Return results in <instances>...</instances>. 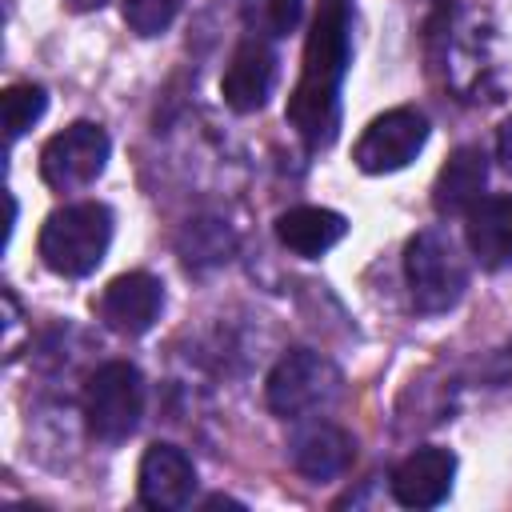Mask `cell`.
Listing matches in <instances>:
<instances>
[{
    "label": "cell",
    "mask_w": 512,
    "mask_h": 512,
    "mask_svg": "<svg viewBox=\"0 0 512 512\" xmlns=\"http://www.w3.org/2000/svg\"><path fill=\"white\" fill-rule=\"evenodd\" d=\"M404 280L416 312H448L460 304L468 288V264L452 236L440 228H424L404 248Z\"/></svg>",
    "instance_id": "3"
},
{
    "label": "cell",
    "mask_w": 512,
    "mask_h": 512,
    "mask_svg": "<svg viewBox=\"0 0 512 512\" xmlns=\"http://www.w3.org/2000/svg\"><path fill=\"white\" fill-rule=\"evenodd\" d=\"M356 456V444L344 428L328 420H312L292 436V464L308 480H332L340 476Z\"/></svg>",
    "instance_id": "13"
},
{
    "label": "cell",
    "mask_w": 512,
    "mask_h": 512,
    "mask_svg": "<svg viewBox=\"0 0 512 512\" xmlns=\"http://www.w3.org/2000/svg\"><path fill=\"white\" fill-rule=\"evenodd\" d=\"M340 392V372L332 368L328 356L312 348H292L288 356L276 360V368L264 380V400L276 416L300 420L324 404H332Z\"/></svg>",
    "instance_id": "5"
},
{
    "label": "cell",
    "mask_w": 512,
    "mask_h": 512,
    "mask_svg": "<svg viewBox=\"0 0 512 512\" xmlns=\"http://www.w3.org/2000/svg\"><path fill=\"white\" fill-rule=\"evenodd\" d=\"M164 308V284L152 272H124L100 296V320L120 336H140Z\"/></svg>",
    "instance_id": "10"
},
{
    "label": "cell",
    "mask_w": 512,
    "mask_h": 512,
    "mask_svg": "<svg viewBox=\"0 0 512 512\" xmlns=\"http://www.w3.org/2000/svg\"><path fill=\"white\" fill-rule=\"evenodd\" d=\"M344 64H348V0H320L304 44L300 84L288 100V120L312 148L332 140Z\"/></svg>",
    "instance_id": "1"
},
{
    "label": "cell",
    "mask_w": 512,
    "mask_h": 512,
    "mask_svg": "<svg viewBox=\"0 0 512 512\" xmlns=\"http://www.w3.org/2000/svg\"><path fill=\"white\" fill-rule=\"evenodd\" d=\"M456 480V456L448 448H416L412 456H404L392 472V496L404 508H436Z\"/></svg>",
    "instance_id": "11"
},
{
    "label": "cell",
    "mask_w": 512,
    "mask_h": 512,
    "mask_svg": "<svg viewBox=\"0 0 512 512\" xmlns=\"http://www.w3.org/2000/svg\"><path fill=\"white\" fill-rule=\"evenodd\" d=\"M144 416V376L128 360H108L84 388V420L96 440H128Z\"/></svg>",
    "instance_id": "4"
},
{
    "label": "cell",
    "mask_w": 512,
    "mask_h": 512,
    "mask_svg": "<svg viewBox=\"0 0 512 512\" xmlns=\"http://www.w3.org/2000/svg\"><path fill=\"white\" fill-rule=\"evenodd\" d=\"M276 84V52L264 36H248L240 40V48L232 52L224 80H220V96L232 112H256L268 104Z\"/></svg>",
    "instance_id": "9"
},
{
    "label": "cell",
    "mask_w": 512,
    "mask_h": 512,
    "mask_svg": "<svg viewBox=\"0 0 512 512\" xmlns=\"http://www.w3.org/2000/svg\"><path fill=\"white\" fill-rule=\"evenodd\" d=\"M496 160H500V168L512 176V116L500 124V136H496Z\"/></svg>",
    "instance_id": "20"
},
{
    "label": "cell",
    "mask_w": 512,
    "mask_h": 512,
    "mask_svg": "<svg viewBox=\"0 0 512 512\" xmlns=\"http://www.w3.org/2000/svg\"><path fill=\"white\" fill-rule=\"evenodd\" d=\"M296 24H300V0H264L268 36H288Z\"/></svg>",
    "instance_id": "19"
},
{
    "label": "cell",
    "mask_w": 512,
    "mask_h": 512,
    "mask_svg": "<svg viewBox=\"0 0 512 512\" xmlns=\"http://www.w3.org/2000/svg\"><path fill=\"white\" fill-rule=\"evenodd\" d=\"M136 492H140L144 508H156V512L184 508L196 492V468H192L188 452L176 448V444H152L140 460Z\"/></svg>",
    "instance_id": "8"
},
{
    "label": "cell",
    "mask_w": 512,
    "mask_h": 512,
    "mask_svg": "<svg viewBox=\"0 0 512 512\" xmlns=\"http://www.w3.org/2000/svg\"><path fill=\"white\" fill-rule=\"evenodd\" d=\"M484 184H488V156L476 144H464L440 168L432 184V208L440 216H460L484 196Z\"/></svg>",
    "instance_id": "14"
},
{
    "label": "cell",
    "mask_w": 512,
    "mask_h": 512,
    "mask_svg": "<svg viewBox=\"0 0 512 512\" xmlns=\"http://www.w3.org/2000/svg\"><path fill=\"white\" fill-rule=\"evenodd\" d=\"M184 0H124V24L136 36H160L176 20Z\"/></svg>",
    "instance_id": "18"
},
{
    "label": "cell",
    "mask_w": 512,
    "mask_h": 512,
    "mask_svg": "<svg viewBox=\"0 0 512 512\" xmlns=\"http://www.w3.org/2000/svg\"><path fill=\"white\" fill-rule=\"evenodd\" d=\"M424 144H428V120H424V112H416V108H392V112L376 116L360 132V140L352 148V160L368 176H388V172L408 168L424 152Z\"/></svg>",
    "instance_id": "7"
},
{
    "label": "cell",
    "mask_w": 512,
    "mask_h": 512,
    "mask_svg": "<svg viewBox=\"0 0 512 512\" xmlns=\"http://www.w3.org/2000/svg\"><path fill=\"white\" fill-rule=\"evenodd\" d=\"M48 108V92L40 84H12L4 92V132H8V144H16Z\"/></svg>",
    "instance_id": "17"
},
{
    "label": "cell",
    "mask_w": 512,
    "mask_h": 512,
    "mask_svg": "<svg viewBox=\"0 0 512 512\" xmlns=\"http://www.w3.org/2000/svg\"><path fill=\"white\" fill-rule=\"evenodd\" d=\"M108 152H112L108 132L92 120H76L40 148V176L56 192H80L104 172Z\"/></svg>",
    "instance_id": "6"
},
{
    "label": "cell",
    "mask_w": 512,
    "mask_h": 512,
    "mask_svg": "<svg viewBox=\"0 0 512 512\" xmlns=\"http://www.w3.org/2000/svg\"><path fill=\"white\" fill-rule=\"evenodd\" d=\"M72 12H96V8H104L108 0H64Z\"/></svg>",
    "instance_id": "21"
},
{
    "label": "cell",
    "mask_w": 512,
    "mask_h": 512,
    "mask_svg": "<svg viewBox=\"0 0 512 512\" xmlns=\"http://www.w3.org/2000/svg\"><path fill=\"white\" fill-rule=\"evenodd\" d=\"M344 232H348V220L332 208H320V204H300V208H288L276 216L280 244L304 260H316L328 248H336L344 240Z\"/></svg>",
    "instance_id": "15"
},
{
    "label": "cell",
    "mask_w": 512,
    "mask_h": 512,
    "mask_svg": "<svg viewBox=\"0 0 512 512\" xmlns=\"http://www.w3.org/2000/svg\"><path fill=\"white\" fill-rule=\"evenodd\" d=\"M108 244H112V212L100 200H80V204L56 208L44 220L40 240H36L44 268H52L56 276H68V280L96 272Z\"/></svg>",
    "instance_id": "2"
},
{
    "label": "cell",
    "mask_w": 512,
    "mask_h": 512,
    "mask_svg": "<svg viewBox=\"0 0 512 512\" xmlns=\"http://www.w3.org/2000/svg\"><path fill=\"white\" fill-rule=\"evenodd\" d=\"M236 248V236L224 220L216 216H196L184 224L180 232V256L192 264V268H204V264H224Z\"/></svg>",
    "instance_id": "16"
},
{
    "label": "cell",
    "mask_w": 512,
    "mask_h": 512,
    "mask_svg": "<svg viewBox=\"0 0 512 512\" xmlns=\"http://www.w3.org/2000/svg\"><path fill=\"white\" fill-rule=\"evenodd\" d=\"M464 240L480 268L512 264V196H480L464 212Z\"/></svg>",
    "instance_id": "12"
}]
</instances>
